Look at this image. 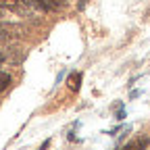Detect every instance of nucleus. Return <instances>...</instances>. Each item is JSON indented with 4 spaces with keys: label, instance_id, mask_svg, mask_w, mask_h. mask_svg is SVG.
Instances as JSON below:
<instances>
[{
    "label": "nucleus",
    "instance_id": "obj_1",
    "mask_svg": "<svg viewBox=\"0 0 150 150\" xmlns=\"http://www.w3.org/2000/svg\"><path fill=\"white\" fill-rule=\"evenodd\" d=\"M0 8L13 11L17 15H29V2L27 0H0Z\"/></svg>",
    "mask_w": 150,
    "mask_h": 150
},
{
    "label": "nucleus",
    "instance_id": "obj_2",
    "mask_svg": "<svg viewBox=\"0 0 150 150\" xmlns=\"http://www.w3.org/2000/svg\"><path fill=\"white\" fill-rule=\"evenodd\" d=\"M19 35H23V27L11 25V23H0V42H11Z\"/></svg>",
    "mask_w": 150,
    "mask_h": 150
},
{
    "label": "nucleus",
    "instance_id": "obj_3",
    "mask_svg": "<svg viewBox=\"0 0 150 150\" xmlns=\"http://www.w3.org/2000/svg\"><path fill=\"white\" fill-rule=\"evenodd\" d=\"M31 6H38L42 11H63L65 8V0H27Z\"/></svg>",
    "mask_w": 150,
    "mask_h": 150
},
{
    "label": "nucleus",
    "instance_id": "obj_4",
    "mask_svg": "<svg viewBox=\"0 0 150 150\" xmlns=\"http://www.w3.org/2000/svg\"><path fill=\"white\" fill-rule=\"evenodd\" d=\"M148 144H150V140H148V138H138V140H134V142H129L123 150H146V148H148Z\"/></svg>",
    "mask_w": 150,
    "mask_h": 150
},
{
    "label": "nucleus",
    "instance_id": "obj_5",
    "mask_svg": "<svg viewBox=\"0 0 150 150\" xmlns=\"http://www.w3.org/2000/svg\"><path fill=\"white\" fill-rule=\"evenodd\" d=\"M67 83H69V88H71L73 92H77L79 86H81V75H79V73H71L69 79H67Z\"/></svg>",
    "mask_w": 150,
    "mask_h": 150
},
{
    "label": "nucleus",
    "instance_id": "obj_6",
    "mask_svg": "<svg viewBox=\"0 0 150 150\" xmlns=\"http://www.w3.org/2000/svg\"><path fill=\"white\" fill-rule=\"evenodd\" d=\"M8 83H11V75L0 71V92H2V90H6V88H8Z\"/></svg>",
    "mask_w": 150,
    "mask_h": 150
},
{
    "label": "nucleus",
    "instance_id": "obj_7",
    "mask_svg": "<svg viewBox=\"0 0 150 150\" xmlns=\"http://www.w3.org/2000/svg\"><path fill=\"white\" fill-rule=\"evenodd\" d=\"M4 59H6V56H4V52H2V50H0V65H2V63H4Z\"/></svg>",
    "mask_w": 150,
    "mask_h": 150
}]
</instances>
